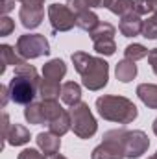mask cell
Masks as SVG:
<instances>
[{
	"mask_svg": "<svg viewBox=\"0 0 157 159\" xmlns=\"http://www.w3.org/2000/svg\"><path fill=\"white\" fill-rule=\"evenodd\" d=\"M126 133H128V129H124V128L109 129L104 135L102 144H98L92 150L91 159H126V150H124Z\"/></svg>",
	"mask_w": 157,
	"mask_h": 159,
	"instance_id": "4",
	"label": "cell"
},
{
	"mask_svg": "<svg viewBox=\"0 0 157 159\" xmlns=\"http://www.w3.org/2000/svg\"><path fill=\"white\" fill-rule=\"evenodd\" d=\"M65 74H67V65H65V61L59 59V57L50 59L48 63L43 65V78L59 81V80L65 78Z\"/></svg>",
	"mask_w": 157,
	"mask_h": 159,
	"instance_id": "13",
	"label": "cell"
},
{
	"mask_svg": "<svg viewBox=\"0 0 157 159\" xmlns=\"http://www.w3.org/2000/svg\"><path fill=\"white\" fill-rule=\"evenodd\" d=\"M39 74L34 65H28L26 61L19 67H15V76L9 81V96L15 104L28 106L34 102V98L39 94Z\"/></svg>",
	"mask_w": 157,
	"mask_h": 159,
	"instance_id": "2",
	"label": "cell"
},
{
	"mask_svg": "<svg viewBox=\"0 0 157 159\" xmlns=\"http://www.w3.org/2000/svg\"><path fill=\"white\" fill-rule=\"evenodd\" d=\"M148 159H157V156H155V154H154V156H152V157H148Z\"/></svg>",
	"mask_w": 157,
	"mask_h": 159,
	"instance_id": "40",
	"label": "cell"
},
{
	"mask_svg": "<svg viewBox=\"0 0 157 159\" xmlns=\"http://www.w3.org/2000/svg\"><path fill=\"white\" fill-rule=\"evenodd\" d=\"M115 74H117V80L122 81V83H128V81L135 80V76H137V65H135V61H131V59L118 61L117 69H115Z\"/></svg>",
	"mask_w": 157,
	"mask_h": 159,
	"instance_id": "17",
	"label": "cell"
},
{
	"mask_svg": "<svg viewBox=\"0 0 157 159\" xmlns=\"http://www.w3.org/2000/svg\"><path fill=\"white\" fill-rule=\"evenodd\" d=\"M102 20L98 19V15L94 13V11H91V9H85V11H81L76 15V26H78L79 30H83V32H92L98 24H100Z\"/></svg>",
	"mask_w": 157,
	"mask_h": 159,
	"instance_id": "20",
	"label": "cell"
},
{
	"mask_svg": "<svg viewBox=\"0 0 157 159\" xmlns=\"http://www.w3.org/2000/svg\"><path fill=\"white\" fill-rule=\"evenodd\" d=\"M152 128H154V133L157 135V119L154 120V124H152Z\"/></svg>",
	"mask_w": 157,
	"mask_h": 159,
	"instance_id": "38",
	"label": "cell"
},
{
	"mask_svg": "<svg viewBox=\"0 0 157 159\" xmlns=\"http://www.w3.org/2000/svg\"><path fill=\"white\" fill-rule=\"evenodd\" d=\"M133 11L139 13L141 17L142 15H150V13H154V4H152V0H135Z\"/></svg>",
	"mask_w": 157,
	"mask_h": 159,
	"instance_id": "28",
	"label": "cell"
},
{
	"mask_svg": "<svg viewBox=\"0 0 157 159\" xmlns=\"http://www.w3.org/2000/svg\"><path fill=\"white\" fill-rule=\"evenodd\" d=\"M141 35L146 39H157V15L148 17L142 22V34Z\"/></svg>",
	"mask_w": 157,
	"mask_h": 159,
	"instance_id": "27",
	"label": "cell"
},
{
	"mask_svg": "<svg viewBox=\"0 0 157 159\" xmlns=\"http://www.w3.org/2000/svg\"><path fill=\"white\" fill-rule=\"evenodd\" d=\"M37 146H39V150L44 154V156H56V154H59V148H61V139H59V135H56V133H52V131H43L37 135Z\"/></svg>",
	"mask_w": 157,
	"mask_h": 159,
	"instance_id": "11",
	"label": "cell"
},
{
	"mask_svg": "<svg viewBox=\"0 0 157 159\" xmlns=\"http://www.w3.org/2000/svg\"><path fill=\"white\" fill-rule=\"evenodd\" d=\"M142 22L144 20L141 19V15L131 11V13L122 17L120 24H118V30H120V34L124 37H137V35L142 34Z\"/></svg>",
	"mask_w": 157,
	"mask_h": 159,
	"instance_id": "9",
	"label": "cell"
},
{
	"mask_svg": "<svg viewBox=\"0 0 157 159\" xmlns=\"http://www.w3.org/2000/svg\"><path fill=\"white\" fill-rule=\"evenodd\" d=\"M17 159H46V157L41 154L39 150H35V148H26V150H22L19 154Z\"/></svg>",
	"mask_w": 157,
	"mask_h": 159,
	"instance_id": "31",
	"label": "cell"
},
{
	"mask_svg": "<svg viewBox=\"0 0 157 159\" xmlns=\"http://www.w3.org/2000/svg\"><path fill=\"white\" fill-rule=\"evenodd\" d=\"M48 128H50V131L52 133H56V135H59V137H63L70 128H72V120H70V113L69 111H63V113H59L56 119H52L48 122Z\"/></svg>",
	"mask_w": 157,
	"mask_h": 159,
	"instance_id": "19",
	"label": "cell"
},
{
	"mask_svg": "<svg viewBox=\"0 0 157 159\" xmlns=\"http://www.w3.org/2000/svg\"><path fill=\"white\" fill-rule=\"evenodd\" d=\"M148 146H150V139L142 129H133L126 133V141H124L126 159H139L142 154H146Z\"/></svg>",
	"mask_w": 157,
	"mask_h": 159,
	"instance_id": "8",
	"label": "cell"
},
{
	"mask_svg": "<svg viewBox=\"0 0 157 159\" xmlns=\"http://www.w3.org/2000/svg\"><path fill=\"white\" fill-rule=\"evenodd\" d=\"M133 4H135V0H111L107 9L111 13H115V15L124 17V15H128V13L133 11Z\"/></svg>",
	"mask_w": 157,
	"mask_h": 159,
	"instance_id": "25",
	"label": "cell"
},
{
	"mask_svg": "<svg viewBox=\"0 0 157 159\" xmlns=\"http://www.w3.org/2000/svg\"><path fill=\"white\" fill-rule=\"evenodd\" d=\"M43 17H44V9L43 7H35V6H22L20 11H19L20 24L26 30L37 28L41 22H43Z\"/></svg>",
	"mask_w": 157,
	"mask_h": 159,
	"instance_id": "10",
	"label": "cell"
},
{
	"mask_svg": "<svg viewBox=\"0 0 157 159\" xmlns=\"http://www.w3.org/2000/svg\"><path fill=\"white\" fill-rule=\"evenodd\" d=\"M24 61H26V59H24L22 56H19L17 48H13V46H9V44H2V46H0V63H2L0 74H4L9 65L19 67V65H22Z\"/></svg>",
	"mask_w": 157,
	"mask_h": 159,
	"instance_id": "12",
	"label": "cell"
},
{
	"mask_svg": "<svg viewBox=\"0 0 157 159\" xmlns=\"http://www.w3.org/2000/svg\"><path fill=\"white\" fill-rule=\"evenodd\" d=\"M115 34H117V30H115L113 24H109V22H100L89 35H91L92 43H96V41H102V39H115Z\"/></svg>",
	"mask_w": 157,
	"mask_h": 159,
	"instance_id": "21",
	"label": "cell"
},
{
	"mask_svg": "<svg viewBox=\"0 0 157 159\" xmlns=\"http://www.w3.org/2000/svg\"><path fill=\"white\" fill-rule=\"evenodd\" d=\"M89 7H102V0H85Z\"/></svg>",
	"mask_w": 157,
	"mask_h": 159,
	"instance_id": "36",
	"label": "cell"
},
{
	"mask_svg": "<svg viewBox=\"0 0 157 159\" xmlns=\"http://www.w3.org/2000/svg\"><path fill=\"white\" fill-rule=\"evenodd\" d=\"M24 119L28 120L30 124H44V115H43V107H41V102H32L26 106L24 109Z\"/></svg>",
	"mask_w": 157,
	"mask_h": 159,
	"instance_id": "22",
	"label": "cell"
},
{
	"mask_svg": "<svg viewBox=\"0 0 157 159\" xmlns=\"http://www.w3.org/2000/svg\"><path fill=\"white\" fill-rule=\"evenodd\" d=\"M48 19L52 24L54 34L69 32L76 26V15L67 4H52L48 6Z\"/></svg>",
	"mask_w": 157,
	"mask_h": 159,
	"instance_id": "7",
	"label": "cell"
},
{
	"mask_svg": "<svg viewBox=\"0 0 157 159\" xmlns=\"http://www.w3.org/2000/svg\"><path fill=\"white\" fill-rule=\"evenodd\" d=\"M0 93H2V107H6L7 100L11 98V96H9V89H7L6 85H2V87H0Z\"/></svg>",
	"mask_w": 157,
	"mask_h": 159,
	"instance_id": "35",
	"label": "cell"
},
{
	"mask_svg": "<svg viewBox=\"0 0 157 159\" xmlns=\"http://www.w3.org/2000/svg\"><path fill=\"white\" fill-rule=\"evenodd\" d=\"M69 113H70V120H72L74 135H78L79 139H91L96 133L98 122L85 102H78V104L70 106Z\"/></svg>",
	"mask_w": 157,
	"mask_h": 159,
	"instance_id": "5",
	"label": "cell"
},
{
	"mask_svg": "<svg viewBox=\"0 0 157 159\" xmlns=\"http://www.w3.org/2000/svg\"><path fill=\"white\" fill-rule=\"evenodd\" d=\"M96 109L104 120L117 122V124H129L139 115L137 106L129 98L115 96V94H104L96 98Z\"/></svg>",
	"mask_w": 157,
	"mask_h": 159,
	"instance_id": "3",
	"label": "cell"
},
{
	"mask_svg": "<svg viewBox=\"0 0 157 159\" xmlns=\"http://www.w3.org/2000/svg\"><path fill=\"white\" fill-rule=\"evenodd\" d=\"M148 63H150L152 70L155 72V76H157V48L150 50V54H148Z\"/></svg>",
	"mask_w": 157,
	"mask_h": 159,
	"instance_id": "32",
	"label": "cell"
},
{
	"mask_svg": "<svg viewBox=\"0 0 157 159\" xmlns=\"http://www.w3.org/2000/svg\"><path fill=\"white\" fill-rule=\"evenodd\" d=\"M137 96L141 98V102L146 107L157 109V85L155 83H141L137 87Z\"/></svg>",
	"mask_w": 157,
	"mask_h": 159,
	"instance_id": "15",
	"label": "cell"
},
{
	"mask_svg": "<svg viewBox=\"0 0 157 159\" xmlns=\"http://www.w3.org/2000/svg\"><path fill=\"white\" fill-rule=\"evenodd\" d=\"M30 141V131L20 124H11L6 135V143L11 146H22Z\"/></svg>",
	"mask_w": 157,
	"mask_h": 159,
	"instance_id": "14",
	"label": "cell"
},
{
	"mask_svg": "<svg viewBox=\"0 0 157 159\" xmlns=\"http://www.w3.org/2000/svg\"><path fill=\"white\" fill-rule=\"evenodd\" d=\"M124 54H126V59H131V61H139V59H144V57H146L150 52H148V48H146L144 44L133 43V44H128V46H126Z\"/></svg>",
	"mask_w": 157,
	"mask_h": 159,
	"instance_id": "24",
	"label": "cell"
},
{
	"mask_svg": "<svg viewBox=\"0 0 157 159\" xmlns=\"http://www.w3.org/2000/svg\"><path fill=\"white\" fill-rule=\"evenodd\" d=\"M13 30H15V22H13L7 15H4V17L0 19V35L6 37V35H9Z\"/></svg>",
	"mask_w": 157,
	"mask_h": 159,
	"instance_id": "29",
	"label": "cell"
},
{
	"mask_svg": "<svg viewBox=\"0 0 157 159\" xmlns=\"http://www.w3.org/2000/svg\"><path fill=\"white\" fill-rule=\"evenodd\" d=\"M152 4H154V15H157V0H152Z\"/></svg>",
	"mask_w": 157,
	"mask_h": 159,
	"instance_id": "37",
	"label": "cell"
},
{
	"mask_svg": "<svg viewBox=\"0 0 157 159\" xmlns=\"http://www.w3.org/2000/svg\"><path fill=\"white\" fill-rule=\"evenodd\" d=\"M17 52L24 59H35L50 54V44L43 34H26L17 39Z\"/></svg>",
	"mask_w": 157,
	"mask_h": 159,
	"instance_id": "6",
	"label": "cell"
},
{
	"mask_svg": "<svg viewBox=\"0 0 157 159\" xmlns=\"http://www.w3.org/2000/svg\"><path fill=\"white\" fill-rule=\"evenodd\" d=\"M94 50L100 56H113L117 52V43L115 39H102L94 43Z\"/></svg>",
	"mask_w": 157,
	"mask_h": 159,
	"instance_id": "26",
	"label": "cell"
},
{
	"mask_svg": "<svg viewBox=\"0 0 157 159\" xmlns=\"http://www.w3.org/2000/svg\"><path fill=\"white\" fill-rule=\"evenodd\" d=\"M67 6L74 11V15H78L81 11H85V9H91L85 0H67Z\"/></svg>",
	"mask_w": 157,
	"mask_h": 159,
	"instance_id": "30",
	"label": "cell"
},
{
	"mask_svg": "<svg viewBox=\"0 0 157 159\" xmlns=\"http://www.w3.org/2000/svg\"><path fill=\"white\" fill-rule=\"evenodd\" d=\"M61 100L67 106H74V104L81 102V87H79V83H76V81L63 83V87H61Z\"/></svg>",
	"mask_w": 157,
	"mask_h": 159,
	"instance_id": "18",
	"label": "cell"
},
{
	"mask_svg": "<svg viewBox=\"0 0 157 159\" xmlns=\"http://www.w3.org/2000/svg\"><path fill=\"white\" fill-rule=\"evenodd\" d=\"M41 107H43V115H44L46 124H48L52 119H56L59 113H63V111H65V109L59 106V102H57V100H43V102H41Z\"/></svg>",
	"mask_w": 157,
	"mask_h": 159,
	"instance_id": "23",
	"label": "cell"
},
{
	"mask_svg": "<svg viewBox=\"0 0 157 159\" xmlns=\"http://www.w3.org/2000/svg\"><path fill=\"white\" fill-rule=\"evenodd\" d=\"M0 2H2V13L7 15V13L15 7V2H17V0H0Z\"/></svg>",
	"mask_w": 157,
	"mask_h": 159,
	"instance_id": "33",
	"label": "cell"
},
{
	"mask_svg": "<svg viewBox=\"0 0 157 159\" xmlns=\"http://www.w3.org/2000/svg\"><path fill=\"white\" fill-rule=\"evenodd\" d=\"M17 2H20L22 6H35V7L44 6V0H17Z\"/></svg>",
	"mask_w": 157,
	"mask_h": 159,
	"instance_id": "34",
	"label": "cell"
},
{
	"mask_svg": "<svg viewBox=\"0 0 157 159\" xmlns=\"http://www.w3.org/2000/svg\"><path fill=\"white\" fill-rule=\"evenodd\" d=\"M155 156H157V152H155Z\"/></svg>",
	"mask_w": 157,
	"mask_h": 159,
	"instance_id": "41",
	"label": "cell"
},
{
	"mask_svg": "<svg viewBox=\"0 0 157 159\" xmlns=\"http://www.w3.org/2000/svg\"><path fill=\"white\" fill-rule=\"evenodd\" d=\"M61 87L59 81L48 78H41L39 81V96L43 100H57V96L61 94Z\"/></svg>",
	"mask_w": 157,
	"mask_h": 159,
	"instance_id": "16",
	"label": "cell"
},
{
	"mask_svg": "<svg viewBox=\"0 0 157 159\" xmlns=\"http://www.w3.org/2000/svg\"><path fill=\"white\" fill-rule=\"evenodd\" d=\"M74 69L81 76L83 87L89 91H100L107 85L109 80V65L102 57L89 56L87 52H74L72 54Z\"/></svg>",
	"mask_w": 157,
	"mask_h": 159,
	"instance_id": "1",
	"label": "cell"
},
{
	"mask_svg": "<svg viewBox=\"0 0 157 159\" xmlns=\"http://www.w3.org/2000/svg\"><path fill=\"white\" fill-rule=\"evenodd\" d=\"M50 159H67V157H63V156H59V154H56V156H52Z\"/></svg>",
	"mask_w": 157,
	"mask_h": 159,
	"instance_id": "39",
	"label": "cell"
}]
</instances>
